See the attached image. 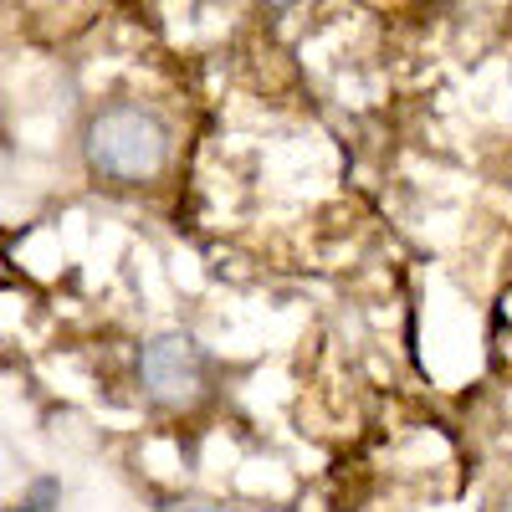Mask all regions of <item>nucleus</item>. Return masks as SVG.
Here are the masks:
<instances>
[{
    "label": "nucleus",
    "mask_w": 512,
    "mask_h": 512,
    "mask_svg": "<svg viewBox=\"0 0 512 512\" xmlns=\"http://www.w3.org/2000/svg\"><path fill=\"white\" fill-rule=\"evenodd\" d=\"M164 159H169V134L149 108L118 103L88 123V164L108 180H123V185L149 180L164 169Z\"/></svg>",
    "instance_id": "obj_1"
},
{
    "label": "nucleus",
    "mask_w": 512,
    "mask_h": 512,
    "mask_svg": "<svg viewBox=\"0 0 512 512\" xmlns=\"http://www.w3.org/2000/svg\"><path fill=\"white\" fill-rule=\"evenodd\" d=\"M139 379L159 405H195L205 395L210 359L190 333H154L139 349Z\"/></svg>",
    "instance_id": "obj_2"
},
{
    "label": "nucleus",
    "mask_w": 512,
    "mask_h": 512,
    "mask_svg": "<svg viewBox=\"0 0 512 512\" xmlns=\"http://www.w3.org/2000/svg\"><path fill=\"white\" fill-rule=\"evenodd\" d=\"M57 502H62V482H57V477H36L31 492H26L11 512H57Z\"/></svg>",
    "instance_id": "obj_3"
},
{
    "label": "nucleus",
    "mask_w": 512,
    "mask_h": 512,
    "mask_svg": "<svg viewBox=\"0 0 512 512\" xmlns=\"http://www.w3.org/2000/svg\"><path fill=\"white\" fill-rule=\"evenodd\" d=\"M159 512H216V507H200V502H164Z\"/></svg>",
    "instance_id": "obj_4"
},
{
    "label": "nucleus",
    "mask_w": 512,
    "mask_h": 512,
    "mask_svg": "<svg viewBox=\"0 0 512 512\" xmlns=\"http://www.w3.org/2000/svg\"><path fill=\"white\" fill-rule=\"evenodd\" d=\"M267 6H272V11H287V6H292V0H267Z\"/></svg>",
    "instance_id": "obj_5"
}]
</instances>
